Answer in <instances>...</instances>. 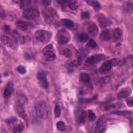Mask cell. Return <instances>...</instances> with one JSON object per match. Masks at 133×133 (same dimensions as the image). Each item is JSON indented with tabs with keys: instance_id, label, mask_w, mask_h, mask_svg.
Wrapping results in <instances>:
<instances>
[{
	"instance_id": "cell-16",
	"label": "cell",
	"mask_w": 133,
	"mask_h": 133,
	"mask_svg": "<svg viewBox=\"0 0 133 133\" xmlns=\"http://www.w3.org/2000/svg\"><path fill=\"white\" fill-rule=\"evenodd\" d=\"M86 117V113L85 111H82L79 114L77 119V123L78 125H81L85 123Z\"/></svg>"
},
{
	"instance_id": "cell-25",
	"label": "cell",
	"mask_w": 133,
	"mask_h": 133,
	"mask_svg": "<svg viewBox=\"0 0 133 133\" xmlns=\"http://www.w3.org/2000/svg\"><path fill=\"white\" fill-rule=\"evenodd\" d=\"M39 84L42 88L45 89H47L49 87V84L47 78L39 81Z\"/></svg>"
},
{
	"instance_id": "cell-11",
	"label": "cell",
	"mask_w": 133,
	"mask_h": 133,
	"mask_svg": "<svg viewBox=\"0 0 133 133\" xmlns=\"http://www.w3.org/2000/svg\"><path fill=\"white\" fill-rule=\"evenodd\" d=\"M131 91L132 90L129 87L124 89L118 92V94H117V97L119 99L125 98L131 94Z\"/></svg>"
},
{
	"instance_id": "cell-18",
	"label": "cell",
	"mask_w": 133,
	"mask_h": 133,
	"mask_svg": "<svg viewBox=\"0 0 133 133\" xmlns=\"http://www.w3.org/2000/svg\"><path fill=\"white\" fill-rule=\"evenodd\" d=\"M79 78L81 81L85 83H88L90 81V78L89 74L85 72L81 73L79 75Z\"/></svg>"
},
{
	"instance_id": "cell-31",
	"label": "cell",
	"mask_w": 133,
	"mask_h": 133,
	"mask_svg": "<svg viewBox=\"0 0 133 133\" xmlns=\"http://www.w3.org/2000/svg\"><path fill=\"white\" fill-rule=\"evenodd\" d=\"M54 115L56 117H59L61 115V108L59 105H56L55 108Z\"/></svg>"
},
{
	"instance_id": "cell-34",
	"label": "cell",
	"mask_w": 133,
	"mask_h": 133,
	"mask_svg": "<svg viewBox=\"0 0 133 133\" xmlns=\"http://www.w3.org/2000/svg\"><path fill=\"white\" fill-rule=\"evenodd\" d=\"M17 71L22 74H25L26 73V69L25 68L23 65H19L17 68Z\"/></svg>"
},
{
	"instance_id": "cell-41",
	"label": "cell",
	"mask_w": 133,
	"mask_h": 133,
	"mask_svg": "<svg viewBox=\"0 0 133 133\" xmlns=\"http://www.w3.org/2000/svg\"><path fill=\"white\" fill-rule=\"evenodd\" d=\"M6 17V15L5 13L4 12V11H3L2 9L1 10V18L2 19H4Z\"/></svg>"
},
{
	"instance_id": "cell-14",
	"label": "cell",
	"mask_w": 133,
	"mask_h": 133,
	"mask_svg": "<svg viewBox=\"0 0 133 133\" xmlns=\"http://www.w3.org/2000/svg\"><path fill=\"white\" fill-rule=\"evenodd\" d=\"M17 26L21 30L25 31L28 30L29 28V23L22 20H17L16 22Z\"/></svg>"
},
{
	"instance_id": "cell-36",
	"label": "cell",
	"mask_w": 133,
	"mask_h": 133,
	"mask_svg": "<svg viewBox=\"0 0 133 133\" xmlns=\"http://www.w3.org/2000/svg\"><path fill=\"white\" fill-rule=\"evenodd\" d=\"M81 17L83 19H87L90 17V13L87 11H83L81 13Z\"/></svg>"
},
{
	"instance_id": "cell-6",
	"label": "cell",
	"mask_w": 133,
	"mask_h": 133,
	"mask_svg": "<svg viewBox=\"0 0 133 133\" xmlns=\"http://www.w3.org/2000/svg\"><path fill=\"white\" fill-rule=\"evenodd\" d=\"M22 15L23 18L27 19H34L39 16V11L37 8L30 7L23 11Z\"/></svg>"
},
{
	"instance_id": "cell-35",
	"label": "cell",
	"mask_w": 133,
	"mask_h": 133,
	"mask_svg": "<svg viewBox=\"0 0 133 133\" xmlns=\"http://www.w3.org/2000/svg\"><path fill=\"white\" fill-rule=\"evenodd\" d=\"M113 114H115L117 115H127V114H131V111H115L112 112Z\"/></svg>"
},
{
	"instance_id": "cell-39",
	"label": "cell",
	"mask_w": 133,
	"mask_h": 133,
	"mask_svg": "<svg viewBox=\"0 0 133 133\" xmlns=\"http://www.w3.org/2000/svg\"><path fill=\"white\" fill-rule=\"evenodd\" d=\"M41 3L43 4V5H44L45 6H49L51 3L50 1H48V0H44V1H42Z\"/></svg>"
},
{
	"instance_id": "cell-7",
	"label": "cell",
	"mask_w": 133,
	"mask_h": 133,
	"mask_svg": "<svg viewBox=\"0 0 133 133\" xmlns=\"http://www.w3.org/2000/svg\"><path fill=\"white\" fill-rule=\"evenodd\" d=\"M57 39L59 43L65 44L69 42L71 36L69 32L65 29L59 30L57 33Z\"/></svg>"
},
{
	"instance_id": "cell-4",
	"label": "cell",
	"mask_w": 133,
	"mask_h": 133,
	"mask_svg": "<svg viewBox=\"0 0 133 133\" xmlns=\"http://www.w3.org/2000/svg\"><path fill=\"white\" fill-rule=\"evenodd\" d=\"M42 52L44 58L46 61H53L56 58V56L52 45H48L45 47L42 50Z\"/></svg>"
},
{
	"instance_id": "cell-5",
	"label": "cell",
	"mask_w": 133,
	"mask_h": 133,
	"mask_svg": "<svg viewBox=\"0 0 133 133\" xmlns=\"http://www.w3.org/2000/svg\"><path fill=\"white\" fill-rule=\"evenodd\" d=\"M15 110L18 115L24 120H26L28 118V116L26 113L24 104L20 99H17L14 104Z\"/></svg>"
},
{
	"instance_id": "cell-32",
	"label": "cell",
	"mask_w": 133,
	"mask_h": 133,
	"mask_svg": "<svg viewBox=\"0 0 133 133\" xmlns=\"http://www.w3.org/2000/svg\"><path fill=\"white\" fill-rule=\"evenodd\" d=\"M36 77L38 81H40L47 78V75L45 72H39L37 74Z\"/></svg>"
},
{
	"instance_id": "cell-33",
	"label": "cell",
	"mask_w": 133,
	"mask_h": 133,
	"mask_svg": "<svg viewBox=\"0 0 133 133\" xmlns=\"http://www.w3.org/2000/svg\"><path fill=\"white\" fill-rule=\"evenodd\" d=\"M87 46L91 48H95L97 47V44L93 39H90L87 44Z\"/></svg>"
},
{
	"instance_id": "cell-1",
	"label": "cell",
	"mask_w": 133,
	"mask_h": 133,
	"mask_svg": "<svg viewBox=\"0 0 133 133\" xmlns=\"http://www.w3.org/2000/svg\"><path fill=\"white\" fill-rule=\"evenodd\" d=\"M35 112L36 115L41 118L46 119L48 117V108L46 103L42 101L35 104Z\"/></svg>"
},
{
	"instance_id": "cell-20",
	"label": "cell",
	"mask_w": 133,
	"mask_h": 133,
	"mask_svg": "<svg viewBox=\"0 0 133 133\" xmlns=\"http://www.w3.org/2000/svg\"><path fill=\"white\" fill-rule=\"evenodd\" d=\"M66 3L70 9L72 10H76L78 8V3L76 1H66Z\"/></svg>"
},
{
	"instance_id": "cell-9",
	"label": "cell",
	"mask_w": 133,
	"mask_h": 133,
	"mask_svg": "<svg viewBox=\"0 0 133 133\" xmlns=\"http://www.w3.org/2000/svg\"><path fill=\"white\" fill-rule=\"evenodd\" d=\"M97 21L102 28L106 27L112 24L111 21L103 14H99L97 16Z\"/></svg>"
},
{
	"instance_id": "cell-23",
	"label": "cell",
	"mask_w": 133,
	"mask_h": 133,
	"mask_svg": "<svg viewBox=\"0 0 133 133\" xmlns=\"http://www.w3.org/2000/svg\"><path fill=\"white\" fill-rule=\"evenodd\" d=\"M86 56V52L85 51L84 49H81L78 51V59L80 62H82V60L85 58Z\"/></svg>"
},
{
	"instance_id": "cell-19",
	"label": "cell",
	"mask_w": 133,
	"mask_h": 133,
	"mask_svg": "<svg viewBox=\"0 0 133 133\" xmlns=\"http://www.w3.org/2000/svg\"><path fill=\"white\" fill-rule=\"evenodd\" d=\"M62 22L63 25L69 29H71L74 27V23L73 21L71 20H70L68 19H64L62 20Z\"/></svg>"
},
{
	"instance_id": "cell-28",
	"label": "cell",
	"mask_w": 133,
	"mask_h": 133,
	"mask_svg": "<svg viewBox=\"0 0 133 133\" xmlns=\"http://www.w3.org/2000/svg\"><path fill=\"white\" fill-rule=\"evenodd\" d=\"M88 118L89 121L93 122L94 121L96 118V114L94 113V112L91 110H88Z\"/></svg>"
},
{
	"instance_id": "cell-15",
	"label": "cell",
	"mask_w": 133,
	"mask_h": 133,
	"mask_svg": "<svg viewBox=\"0 0 133 133\" xmlns=\"http://www.w3.org/2000/svg\"><path fill=\"white\" fill-rule=\"evenodd\" d=\"M100 38L102 40V41H109L111 37V35H110V33L109 30H105L104 31H103L100 36H99Z\"/></svg>"
},
{
	"instance_id": "cell-13",
	"label": "cell",
	"mask_w": 133,
	"mask_h": 133,
	"mask_svg": "<svg viewBox=\"0 0 133 133\" xmlns=\"http://www.w3.org/2000/svg\"><path fill=\"white\" fill-rule=\"evenodd\" d=\"M89 33L93 36H96L98 33V28L95 23H91L88 27Z\"/></svg>"
},
{
	"instance_id": "cell-21",
	"label": "cell",
	"mask_w": 133,
	"mask_h": 133,
	"mask_svg": "<svg viewBox=\"0 0 133 133\" xmlns=\"http://www.w3.org/2000/svg\"><path fill=\"white\" fill-rule=\"evenodd\" d=\"M87 2L91 6H92L94 9L96 10H98L100 9L101 6L100 4L97 1H88Z\"/></svg>"
},
{
	"instance_id": "cell-40",
	"label": "cell",
	"mask_w": 133,
	"mask_h": 133,
	"mask_svg": "<svg viewBox=\"0 0 133 133\" xmlns=\"http://www.w3.org/2000/svg\"><path fill=\"white\" fill-rule=\"evenodd\" d=\"M3 29L6 32H8L10 31V27L8 25H5L3 26Z\"/></svg>"
},
{
	"instance_id": "cell-37",
	"label": "cell",
	"mask_w": 133,
	"mask_h": 133,
	"mask_svg": "<svg viewBox=\"0 0 133 133\" xmlns=\"http://www.w3.org/2000/svg\"><path fill=\"white\" fill-rule=\"evenodd\" d=\"M17 121V118L16 117H14V116L8 118V119H7L6 121L7 124H8V125H9V124H10L11 123H13L14 122H16Z\"/></svg>"
},
{
	"instance_id": "cell-12",
	"label": "cell",
	"mask_w": 133,
	"mask_h": 133,
	"mask_svg": "<svg viewBox=\"0 0 133 133\" xmlns=\"http://www.w3.org/2000/svg\"><path fill=\"white\" fill-rule=\"evenodd\" d=\"M12 88H13L12 83L11 82L8 83L7 86L5 88V90L3 93V96L5 98H7L10 96L11 94V91L12 90Z\"/></svg>"
},
{
	"instance_id": "cell-38",
	"label": "cell",
	"mask_w": 133,
	"mask_h": 133,
	"mask_svg": "<svg viewBox=\"0 0 133 133\" xmlns=\"http://www.w3.org/2000/svg\"><path fill=\"white\" fill-rule=\"evenodd\" d=\"M127 104L130 107H132L133 106L132 98H130L127 100Z\"/></svg>"
},
{
	"instance_id": "cell-26",
	"label": "cell",
	"mask_w": 133,
	"mask_h": 133,
	"mask_svg": "<svg viewBox=\"0 0 133 133\" xmlns=\"http://www.w3.org/2000/svg\"><path fill=\"white\" fill-rule=\"evenodd\" d=\"M23 128H24V125H23V123H20V124H19V125L14 127L12 131L14 132H15V133L21 132L23 130Z\"/></svg>"
},
{
	"instance_id": "cell-8",
	"label": "cell",
	"mask_w": 133,
	"mask_h": 133,
	"mask_svg": "<svg viewBox=\"0 0 133 133\" xmlns=\"http://www.w3.org/2000/svg\"><path fill=\"white\" fill-rule=\"evenodd\" d=\"M105 56L103 54H95L88 57L86 59V62L88 64H94L101 61L103 60Z\"/></svg>"
},
{
	"instance_id": "cell-10",
	"label": "cell",
	"mask_w": 133,
	"mask_h": 133,
	"mask_svg": "<svg viewBox=\"0 0 133 133\" xmlns=\"http://www.w3.org/2000/svg\"><path fill=\"white\" fill-rule=\"evenodd\" d=\"M1 41L4 45H5L9 47L14 48L15 46L14 41L7 36L1 35Z\"/></svg>"
},
{
	"instance_id": "cell-22",
	"label": "cell",
	"mask_w": 133,
	"mask_h": 133,
	"mask_svg": "<svg viewBox=\"0 0 133 133\" xmlns=\"http://www.w3.org/2000/svg\"><path fill=\"white\" fill-rule=\"evenodd\" d=\"M78 41L81 43H85L89 39V35L86 33H81L78 36Z\"/></svg>"
},
{
	"instance_id": "cell-3",
	"label": "cell",
	"mask_w": 133,
	"mask_h": 133,
	"mask_svg": "<svg viewBox=\"0 0 133 133\" xmlns=\"http://www.w3.org/2000/svg\"><path fill=\"white\" fill-rule=\"evenodd\" d=\"M35 36L37 41L42 43L48 42L51 38V34L47 31L38 30L35 33Z\"/></svg>"
},
{
	"instance_id": "cell-30",
	"label": "cell",
	"mask_w": 133,
	"mask_h": 133,
	"mask_svg": "<svg viewBox=\"0 0 133 133\" xmlns=\"http://www.w3.org/2000/svg\"><path fill=\"white\" fill-rule=\"evenodd\" d=\"M98 97V95H95L94 96H93L92 97L90 98H87V99H81V101L82 102H84V103H89L93 101H94L95 100H96Z\"/></svg>"
},
{
	"instance_id": "cell-17",
	"label": "cell",
	"mask_w": 133,
	"mask_h": 133,
	"mask_svg": "<svg viewBox=\"0 0 133 133\" xmlns=\"http://www.w3.org/2000/svg\"><path fill=\"white\" fill-rule=\"evenodd\" d=\"M122 35V30L119 28H116L114 30L113 33V39L115 41L119 39Z\"/></svg>"
},
{
	"instance_id": "cell-29",
	"label": "cell",
	"mask_w": 133,
	"mask_h": 133,
	"mask_svg": "<svg viewBox=\"0 0 133 133\" xmlns=\"http://www.w3.org/2000/svg\"><path fill=\"white\" fill-rule=\"evenodd\" d=\"M63 55L66 58H71L72 56L73 53L71 50L69 48H65L63 50Z\"/></svg>"
},
{
	"instance_id": "cell-2",
	"label": "cell",
	"mask_w": 133,
	"mask_h": 133,
	"mask_svg": "<svg viewBox=\"0 0 133 133\" xmlns=\"http://www.w3.org/2000/svg\"><path fill=\"white\" fill-rule=\"evenodd\" d=\"M119 63V60L114 58L112 60L107 61L103 63L99 68L98 71L100 74H105L109 72L112 69V66L116 65Z\"/></svg>"
},
{
	"instance_id": "cell-24",
	"label": "cell",
	"mask_w": 133,
	"mask_h": 133,
	"mask_svg": "<svg viewBox=\"0 0 133 133\" xmlns=\"http://www.w3.org/2000/svg\"><path fill=\"white\" fill-rule=\"evenodd\" d=\"M81 63V62H80L78 60H72L70 61L67 64V65L69 66L70 69L73 68V67H77L79 66Z\"/></svg>"
},
{
	"instance_id": "cell-27",
	"label": "cell",
	"mask_w": 133,
	"mask_h": 133,
	"mask_svg": "<svg viewBox=\"0 0 133 133\" xmlns=\"http://www.w3.org/2000/svg\"><path fill=\"white\" fill-rule=\"evenodd\" d=\"M56 126L57 129L60 131H64L66 128L65 124L62 121H59L57 122Z\"/></svg>"
}]
</instances>
